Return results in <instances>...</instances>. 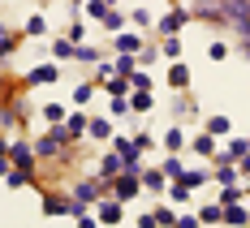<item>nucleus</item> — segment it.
Instances as JSON below:
<instances>
[{"label":"nucleus","mask_w":250,"mask_h":228,"mask_svg":"<svg viewBox=\"0 0 250 228\" xmlns=\"http://www.w3.org/2000/svg\"><path fill=\"white\" fill-rule=\"evenodd\" d=\"M129 22H134V26H147V22H151L147 9H134V13H129Z\"/></svg>","instance_id":"36"},{"label":"nucleus","mask_w":250,"mask_h":228,"mask_svg":"<svg viewBox=\"0 0 250 228\" xmlns=\"http://www.w3.org/2000/svg\"><path fill=\"white\" fill-rule=\"evenodd\" d=\"M100 168H104V181H112V177H121V172H125V159H121V155H112V151H108V155H104V164H100Z\"/></svg>","instance_id":"6"},{"label":"nucleus","mask_w":250,"mask_h":228,"mask_svg":"<svg viewBox=\"0 0 250 228\" xmlns=\"http://www.w3.org/2000/svg\"><path fill=\"white\" fill-rule=\"evenodd\" d=\"M225 224H233V228L250 224V211H246V207H237V203H233V207H225Z\"/></svg>","instance_id":"9"},{"label":"nucleus","mask_w":250,"mask_h":228,"mask_svg":"<svg viewBox=\"0 0 250 228\" xmlns=\"http://www.w3.org/2000/svg\"><path fill=\"white\" fill-rule=\"evenodd\" d=\"M143 185H147V190H160V185H164V168H147V172H143Z\"/></svg>","instance_id":"13"},{"label":"nucleus","mask_w":250,"mask_h":228,"mask_svg":"<svg viewBox=\"0 0 250 228\" xmlns=\"http://www.w3.org/2000/svg\"><path fill=\"white\" fill-rule=\"evenodd\" d=\"M220 198H225V207H233L237 198H242V185H225V194H220Z\"/></svg>","instance_id":"27"},{"label":"nucleus","mask_w":250,"mask_h":228,"mask_svg":"<svg viewBox=\"0 0 250 228\" xmlns=\"http://www.w3.org/2000/svg\"><path fill=\"white\" fill-rule=\"evenodd\" d=\"M56 77H61V69H56V65H39V69L30 74V82H35V86H52Z\"/></svg>","instance_id":"7"},{"label":"nucleus","mask_w":250,"mask_h":228,"mask_svg":"<svg viewBox=\"0 0 250 228\" xmlns=\"http://www.w3.org/2000/svg\"><path fill=\"white\" fill-rule=\"evenodd\" d=\"M177 181H181L186 190H194V185H203V172H181V177H177Z\"/></svg>","instance_id":"28"},{"label":"nucleus","mask_w":250,"mask_h":228,"mask_svg":"<svg viewBox=\"0 0 250 228\" xmlns=\"http://www.w3.org/2000/svg\"><path fill=\"white\" fill-rule=\"evenodd\" d=\"M61 116H65V108H61V103H48V108H43V121H48V125H56Z\"/></svg>","instance_id":"22"},{"label":"nucleus","mask_w":250,"mask_h":228,"mask_svg":"<svg viewBox=\"0 0 250 228\" xmlns=\"http://www.w3.org/2000/svg\"><path fill=\"white\" fill-rule=\"evenodd\" d=\"M9 159H13V164H18L22 172H30L39 155H35V147H26V142H13V147H9Z\"/></svg>","instance_id":"4"},{"label":"nucleus","mask_w":250,"mask_h":228,"mask_svg":"<svg viewBox=\"0 0 250 228\" xmlns=\"http://www.w3.org/2000/svg\"><path fill=\"white\" fill-rule=\"evenodd\" d=\"M100 224H108V228H112V224H121V203H117V198L100 207Z\"/></svg>","instance_id":"8"},{"label":"nucleus","mask_w":250,"mask_h":228,"mask_svg":"<svg viewBox=\"0 0 250 228\" xmlns=\"http://www.w3.org/2000/svg\"><path fill=\"white\" fill-rule=\"evenodd\" d=\"M129 86H138V91H147V74H138V69H134V74H129Z\"/></svg>","instance_id":"37"},{"label":"nucleus","mask_w":250,"mask_h":228,"mask_svg":"<svg viewBox=\"0 0 250 228\" xmlns=\"http://www.w3.org/2000/svg\"><path fill=\"white\" fill-rule=\"evenodd\" d=\"M155 220H160V228H177V220H173V211H155Z\"/></svg>","instance_id":"34"},{"label":"nucleus","mask_w":250,"mask_h":228,"mask_svg":"<svg viewBox=\"0 0 250 228\" xmlns=\"http://www.w3.org/2000/svg\"><path fill=\"white\" fill-rule=\"evenodd\" d=\"M190 18H194V13H186V9H173V13H168V18L160 22V30H164V35H177V30L190 22Z\"/></svg>","instance_id":"5"},{"label":"nucleus","mask_w":250,"mask_h":228,"mask_svg":"<svg viewBox=\"0 0 250 228\" xmlns=\"http://www.w3.org/2000/svg\"><path fill=\"white\" fill-rule=\"evenodd\" d=\"M168 86L186 91V86H190V69H186V65H173V74H168Z\"/></svg>","instance_id":"11"},{"label":"nucleus","mask_w":250,"mask_h":228,"mask_svg":"<svg viewBox=\"0 0 250 228\" xmlns=\"http://www.w3.org/2000/svg\"><path fill=\"white\" fill-rule=\"evenodd\" d=\"M194 151H199V155H216V142H211V133H203L199 142H194Z\"/></svg>","instance_id":"24"},{"label":"nucleus","mask_w":250,"mask_h":228,"mask_svg":"<svg viewBox=\"0 0 250 228\" xmlns=\"http://www.w3.org/2000/svg\"><path fill=\"white\" fill-rule=\"evenodd\" d=\"M65 129H69V138H78V133H86V116H74V121H69Z\"/></svg>","instance_id":"29"},{"label":"nucleus","mask_w":250,"mask_h":228,"mask_svg":"<svg viewBox=\"0 0 250 228\" xmlns=\"http://www.w3.org/2000/svg\"><path fill=\"white\" fill-rule=\"evenodd\" d=\"M4 172H9V159H4V155H0V177H4Z\"/></svg>","instance_id":"41"},{"label":"nucleus","mask_w":250,"mask_h":228,"mask_svg":"<svg viewBox=\"0 0 250 228\" xmlns=\"http://www.w3.org/2000/svg\"><path fill=\"white\" fill-rule=\"evenodd\" d=\"M117 52H121V56H134V52H143L138 35H117Z\"/></svg>","instance_id":"10"},{"label":"nucleus","mask_w":250,"mask_h":228,"mask_svg":"<svg viewBox=\"0 0 250 228\" xmlns=\"http://www.w3.org/2000/svg\"><path fill=\"white\" fill-rule=\"evenodd\" d=\"M216 181H220V185H233V181H237V168H233V164H220Z\"/></svg>","instance_id":"20"},{"label":"nucleus","mask_w":250,"mask_h":228,"mask_svg":"<svg viewBox=\"0 0 250 228\" xmlns=\"http://www.w3.org/2000/svg\"><path fill=\"white\" fill-rule=\"evenodd\" d=\"M220 220H225V207H216V203L199 211V224H220Z\"/></svg>","instance_id":"12"},{"label":"nucleus","mask_w":250,"mask_h":228,"mask_svg":"<svg viewBox=\"0 0 250 228\" xmlns=\"http://www.w3.org/2000/svg\"><path fill=\"white\" fill-rule=\"evenodd\" d=\"M52 52H56V60H69V56H74V43H56Z\"/></svg>","instance_id":"32"},{"label":"nucleus","mask_w":250,"mask_h":228,"mask_svg":"<svg viewBox=\"0 0 250 228\" xmlns=\"http://www.w3.org/2000/svg\"><path fill=\"white\" fill-rule=\"evenodd\" d=\"M186 198H190V190H186L181 181H173V203H186Z\"/></svg>","instance_id":"33"},{"label":"nucleus","mask_w":250,"mask_h":228,"mask_svg":"<svg viewBox=\"0 0 250 228\" xmlns=\"http://www.w3.org/2000/svg\"><path fill=\"white\" fill-rule=\"evenodd\" d=\"M108 9H112V4H104V0H91V4H86V13H95L100 22H104V18H108Z\"/></svg>","instance_id":"26"},{"label":"nucleus","mask_w":250,"mask_h":228,"mask_svg":"<svg viewBox=\"0 0 250 228\" xmlns=\"http://www.w3.org/2000/svg\"><path fill=\"white\" fill-rule=\"evenodd\" d=\"M104 194H108V185H104V181H78V185H74V203H78V207L100 203Z\"/></svg>","instance_id":"3"},{"label":"nucleus","mask_w":250,"mask_h":228,"mask_svg":"<svg viewBox=\"0 0 250 228\" xmlns=\"http://www.w3.org/2000/svg\"><path fill=\"white\" fill-rule=\"evenodd\" d=\"M65 142H69V129H65V125H52L48 138H39L35 155H39V159H52V155H61V147H65Z\"/></svg>","instance_id":"2"},{"label":"nucleus","mask_w":250,"mask_h":228,"mask_svg":"<svg viewBox=\"0 0 250 228\" xmlns=\"http://www.w3.org/2000/svg\"><path fill=\"white\" fill-rule=\"evenodd\" d=\"M104 4H117V0H104Z\"/></svg>","instance_id":"44"},{"label":"nucleus","mask_w":250,"mask_h":228,"mask_svg":"<svg viewBox=\"0 0 250 228\" xmlns=\"http://www.w3.org/2000/svg\"><path fill=\"white\" fill-rule=\"evenodd\" d=\"M108 185H112V194H117V203H125V198H134V194L143 190V177H138L134 168H125L121 177H112Z\"/></svg>","instance_id":"1"},{"label":"nucleus","mask_w":250,"mask_h":228,"mask_svg":"<svg viewBox=\"0 0 250 228\" xmlns=\"http://www.w3.org/2000/svg\"><path fill=\"white\" fill-rule=\"evenodd\" d=\"M242 172H246V177H250V155H246V159H242Z\"/></svg>","instance_id":"42"},{"label":"nucleus","mask_w":250,"mask_h":228,"mask_svg":"<svg viewBox=\"0 0 250 228\" xmlns=\"http://www.w3.org/2000/svg\"><path fill=\"white\" fill-rule=\"evenodd\" d=\"M181 172H186V168H181V159H177V155H168V159H164V177H181Z\"/></svg>","instance_id":"16"},{"label":"nucleus","mask_w":250,"mask_h":228,"mask_svg":"<svg viewBox=\"0 0 250 228\" xmlns=\"http://www.w3.org/2000/svg\"><path fill=\"white\" fill-rule=\"evenodd\" d=\"M129 108H134V112H147L151 108V91H138V95L129 99Z\"/></svg>","instance_id":"18"},{"label":"nucleus","mask_w":250,"mask_h":228,"mask_svg":"<svg viewBox=\"0 0 250 228\" xmlns=\"http://www.w3.org/2000/svg\"><path fill=\"white\" fill-rule=\"evenodd\" d=\"M138 228H160V220H155V211H151V215H143V220H138Z\"/></svg>","instance_id":"39"},{"label":"nucleus","mask_w":250,"mask_h":228,"mask_svg":"<svg viewBox=\"0 0 250 228\" xmlns=\"http://www.w3.org/2000/svg\"><path fill=\"white\" fill-rule=\"evenodd\" d=\"M207 133H211V138H216V133H229V116H211V121H207Z\"/></svg>","instance_id":"19"},{"label":"nucleus","mask_w":250,"mask_h":228,"mask_svg":"<svg viewBox=\"0 0 250 228\" xmlns=\"http://www.w3.org/2000/svg\"><path fill=\"white\" fill-rule=\"evenodd\" d=\"M86 133H91V138H108V133H112V121H91V125H86Z\"/></svg>","instance_id":"14"},{"label":"nucleus","mask_w":250,"mask_h":228,"mask_svg":"<svg viewBox=\"0 0 250 228\" xmlns=\"http://www.w3.org/2000/svg\"><path fill=\"white\" fill-rule=\"evenodd\" d=\"M164 56H168V60H177V52H181V43H177V35H168V39H164Z\"/></svg>","instance_id":"25"},{"label":"nucleus","mask_w":250,"mask_h":228,"mask_svg":"<svg viewBox=\"0 0 250 228\" xmlns=\"http://www.w3.org/2000/svg\"><path fill=\"white\" fill-rule=\"evenodd\" d=\"M74 56L86 60V65H95V60H100V48H74Z\"/></svg>","instance_id":"23"},{"label":"nucleus","mask_w":250,"mask_h":228,"mask_svg":"<svg viewBox=\"0 0 250 228\" xmlns=\"http://www.w3.org/2000/svg\"><path fill=\"white\" fill-rule=\"evenodd\" d=\"M242 56H246V60H250V35H246V39H242Z\"/></svg>","instance_id":"40"},{"label":"nucleus","mask_w":250,"mask_h":228,"mask_svg":"<svg viewBox=\"0 0 250 228\" xmlns=\"http://www.w3.org/2000/svg\"><path fill=\"white\" fill-rule=\"evenodd\" d=\"M177 228H199V215H181V220H177Z\"/></svg>","instance_id":"38"},{"label":"nucleus","mask_w":250,"mask_h":228,"mask_svg":"<svg viewBox=\"0 0 250 228\" xmlns=\"http://www.w3.org/2000/svg\"><path fill=\"white\" fill-rule=\"evenodd\" d=\"M112 74H134V56H121V60H117V69H112Z\"/></svg>","instance_id":"30"},{"label":"nucleus","mask_w":250,"mask_h":228,"mask_svg":"<svg viewBox=\"0 0 250 228\" xmlns=\"http://www.w3.org/2000/svg\"><path fill=\"white\" fill-rule=\"evenodd\" d=\"M207 56H211V60H225L229 48H225V43H211V48H207Z\"/></svg>","instance_id":"35"},{"label":"nucleus","mask_w":250,"mask_h":228,"mask_svg":"<svg viewBox=\"0 0 250 228\" xmlns=\"http://www.w3.org/2000/svg\"><path fill=\"white\" fill-rule=\"evenodd\" d=\"M0 155H9V147H4V142H0Z\"/></svg>","instance_id":"43"},{"label":"nucleus","mask_w":250,"mask_h":228,"mask_svg":"<svg viewBox=\"0 0 250 228\" xmlns=\"http://www.w3.org/2000/svg\"><path fill=\"white\" fill-rule=\"evenodd\" d=\"M43 211H48V215H65V211H74V207L61 203V198H48V203H43Z\"/></svg>","instance_id":"21"},{"label":"nucleus","mask_w":250,"mask_h":228,"mask_svg":"<svg viewBox=\"0 0 250 228\" xmlns=\"http://www.w3.org/2000/svg\"><path fill=\"white\" fill-rule=\"evenodd\" d=\"M164 147H168V151H181V147H186L181 129H168V133H164Z\"/></svg>","instance_id":"15"},{"label":"nucleus","mask_w":250,"mask_h":228,"mask_svg":"<svg viewBox=\"0 0 250 228\" xmlns=\"http://www.w3.org/2000/svg\"><path fill=\"white\" fill-rule=\"evenodd\" d=\"M26 177H30V172H22V168H9V172H4V181H9V190H18V185H26Z\"/></svg>","instance_id":"17"},{"label":"nucleus","mask_w":250,"mask_h":228,"mask_svg":"<svg viewBox=\"0 0 250 228\" xmlns=\"http://www.w3.org/2000/svg\"><path fill=\"white\" fill-rule=\"evenodd\" d=\"M104 26H108V30H121V26H125V18H121V13H112V9H108V18H104Z\"/></svg>","instance_id":"31"}]
</instances>
